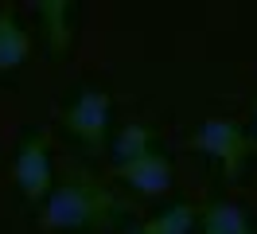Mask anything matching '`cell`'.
Masks as SVG:
<instances>
[{"label": "cell", "instance_id": "obj_1", "mask_svg": "<svg viewBox=\"0 0 257 234\" xmlns=\"http://www.w3.org/2000/svg\"><path fill=\"white\" fill-rule=\"evenodd\" d=\"M128 215V203L90 168H70L47 199L35 207V222L47 234H94Z\"/></svg>", "mask_w": 257, "mask_h": 234}, {"label": "cell", "instance_id": "obj_2", "mask_svg": "<svg viewBox=\"0 0 257 234\" xmlns=\"http://www.w3.org/2000/svg\"><path fill=\"white\" fill-rule=\"evenodd\" d=\"M191 144H195V152L207 156L230 184H238L249 172V164H253V137L234 117H203L191 133Z\"/></svg>", "mask_w": 257, "mask_h": 234}, {"label": "cell", "instance_id": "obj_3", "mask_svg": "<svg viewBox=\"0 0 257 234\" xmlns=\"http://www.w3.org/2000/svg\"><path fill=\"white\" fill-rule=\"evenodd\" d=\"M59 121L70 137L90 152H105L109 144V125H113V98L101 86H82L78 94H70V102L63 106Z\"/></svg>", "mask_w": 257, "mask_h": 234}, {"label": "cell", "instance_id": "obj_4", "mask_svg": "<svg viewBox=\"0 0 257 234\" xmlns=\"http://www.w3.org/2000/svg\"><path fill=\"white\" fill-rule=\"evenodd\" d=\"M12 184L28 203H39L55 191V176H51V140L43 129H28L12 148Z\"/></svg>", "mask_w": 257, "mask_h": 234}, {"label": "cell", "instance_id": "obj_5", "mask_svg": "<svg viewBox=\"0 0 257 234\" xmlns=\"http://www.w3.org/2000/svg\"><path fill=\"white\" fill-rule=\"evenodd\" d=\"M113 176L128 187V191H137V195H145V199H160L172 191V160L164 148H152V152L137 156V160H128V164H113Z\"/></svg>", "mask_w": 257, "mask_h": 234}, {"label": "cell", "instance_id": "obj_6", "mask_svg": "<svg viewBox=\"0 0 257 234\" xmlns=\"http://www.w3.org/2000/svg\"><path fill=\"white\" fill-rule=\"evenodd\" d=\"M32 16L39 20V35L47 43L51 59H63L66 51H70L74 20L82 16V8L70 4V0H39V4H32Z\"/></svg>", "mask_w": 257, "mask_h": 234}, {"label": "cell", "instance_id": "obj_7", "mask_svg": "<svg viewBox=\"0 0 257 234\" xmlns=\"http://www.w3.org/2000/svg\"><path fill=\"white\" fill-rule=\"evenodd\" d=\"M32 59V31L12 4H0V74H12Z\"/></svg>", "mask_w": 257, "mask_h": 234}, {"label": "cell", "instance_id": "obj_8", "mask_svg": "<svg viewBox=\"0 0 257 234\" xmlns=\"http://www.w3.org/2000/svg\"><path fill=\"white\" fill-rule=\"evenodd\" d=\"M199 207L187 199L179 203H168V207H160L156 215H148L145 222H133L125 234H195V226H199Z\"/></svg>", "mask_w": 257, "mask_h": 234}, {"label": "cell", "instance_id": "obj_9", "mask_svg": "<svg viewBox=\"0 0 257 234\" xmlns=\"http://www.w3.org/2000/svg\"><path fill=\"white\" fill-rule=\"evenodd\" d=\"M199 234H257L249 211L234 199H210L199 215Z\"/></svg>", "mask_w": 257, "mask_h": 234}, {"label": "cell", "instance_id": "obj_10", "mask_svg": "<svg viewBox=\"0 0 257 234\" xmlns=\"http://www.w3.org/2000/svg\"><path fill=\"white\" fill-rule=\"evenodd\" d=\"M152 148H160V144H156V129L145 125V121H125L117 129L113 144H109V160L113 164H128V160L152 152Z\"/></svg>", "mask_w": 257, "mask_h": 234}, {"label": "cell", "instance_id": "obj_11", "mask_svg": "<svg viewBox=\"0 0 257 234\" xmlns=\"http://www.w3.org/2000/svg\"><path fill=\"white\" fill-rule=\"evenodd\" d=\"M253 129H257V106H253Z\"/></svg>", "mask_w": 257, "mask_h": 234}]
</instances>
